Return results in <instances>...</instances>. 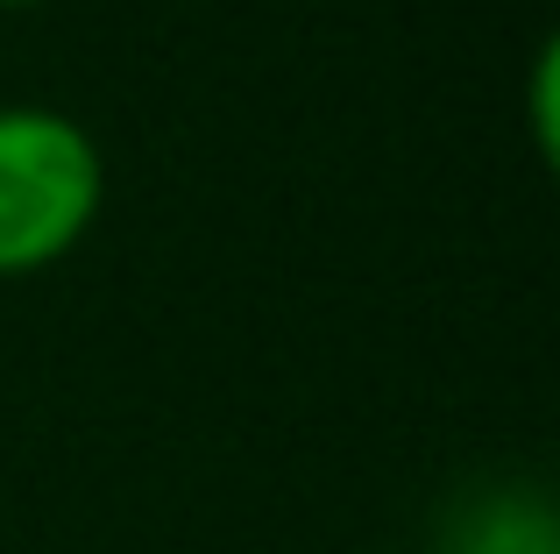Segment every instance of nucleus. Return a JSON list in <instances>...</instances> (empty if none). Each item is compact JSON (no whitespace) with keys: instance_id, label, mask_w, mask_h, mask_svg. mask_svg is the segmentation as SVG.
Masks as SVG:
<instances>
[{"instance_id":"nucleus-4","label":"nucleus","mask_w":560,"mask_h":554,"mask_svg":"<svg viewBox=\"0 0 560 554\" xmlns=\"http://www.w3.org/2000/svg\"><path fill=\"white\" fill-rule=\"evenodd\" d=\"M0 8H28V0H0Z\"/></svg>"},{"instance_id":"nucleus-1","label":"nucleus","mask_w":560,"mask_h":554,"mask_svg":"<svg viewBox=\"0 0 560 554\" xmlns=\"http://www.w3.org/2000/svg\"><path fill=\"white\" fill-rule=\"evenodd\" d=\"M107 157L57 107H0V277L65 264L100 221Z\"/></svg>"},{"instance_id":"nucleus-2","label":"nucleus","mask_w":560,"mask_h":554,"mask_svg":"<svg viewBox=\"0 0 560 554\" xmlns=\"http://www.w3.org/2000/svg\"><path fill=\"white\" fill-rule=\"evenodd\" d=\"M454 554H553V519L533 498H497L462 527Z\"/></svg>"},{"instance_id":"nucleus-3","label":"nucleus","mask_w":560,"mask_h":554,"mask_svg":"<svg viewBox=\"0 0 560 554\" xmlns=\"http://www.w3.org/2000/svg\"><path fill=\"white\" fill-rule=\"evenodd\" d=\"M533 136H539V150H553V43L533 65Z\"/></svg>"}]
</instances>
